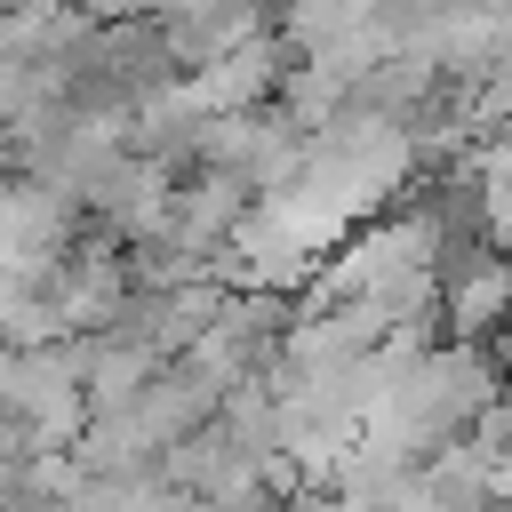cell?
Segmentation results:
<instances>
[{
    "mask_svg": "<svg viewBox=\"0 0 512 512\" xmlns=\"http://www.w3.org/2000/svg\"><path fill=\"white\" fill-rule=\"evenodd\" d=\"M432 288H440V328L448 344H488L504 320H512V256H496L488 240H464L432 264Z\"/></svg>",
    "mask_w": 512,
    "mask_h": 512,
    "instance_id": "1",
    "label": "cell"
},
{
    "mask_svg": "<svg viewBox=\"0 0 512 512\" xmlns=\"http://www.w3.org/2000/svg\"><path fill=\"white\" fill-rule=\"evenodd\" d=\"M152 24H160V40H168L176 72H208V64H224L232 48H248V40L272 32V0H160Z\"/></svg>",
    "mask_w": 512,
    "mask_h": 512,
    "instance_id": "2",
    "label": "cell"
},
{
    "mask_svg": "<svg viewBox=\"0 0 512 512\" xmlns=\"http://www.w3.org/2000/svg\"><path fill=\"white\" fill-rule=\"evenodd\" d=\"M272 512H336V496H328V488H288Z\"/></svg>",
    "mask_w": 512,
    "mask_h": 512,
    "instance_id": "3",
    "label": "cell"
},
{
    "mask_svg": "<svg viewBox=\"0 0 512 512\" xmlns=\"http://www.w3.org/2000/svg\"><path fill=\"white\" fill-rule=\"evenodd\" d=\"M144 512H200V504H192V496H176V488H160V496H152Z\"/></svg>",
    "mask_w": 512,
    "mask_h": 512,
    "instance_id": "4",
    "label": "cell"
},
{
    "mask_svg": "<svg viewBox=\"0 0 512 512\" xmlns=\"http://www.w3.org/2000/svg\"><path fill=\"white\" fill-rule=\"evenodd\" d=\"M480 512H512V504H480Z\"/></svg>",
    "mask_w": 512,
    "mask_h": 512,
    "instance_id": "5",
    "label": "cell"
}]
</instances>
